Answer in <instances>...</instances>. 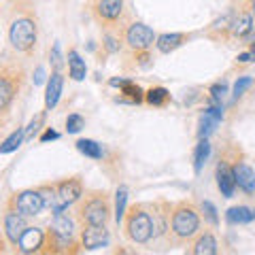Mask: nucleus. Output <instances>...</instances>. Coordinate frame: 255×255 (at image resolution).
Segmentation results:
<instances>
[{"mask_svg": "<svg viewBox=\"0 0 255 255\" xmlns=\"http://www.w3.org/2000/svg\"><path fill=\"white\" fill-rule=\"evenodd\" d=\"M28 81V68L15 53H0V117H4L19 98Z\"/></svg>", "mask_w": 255, "mask_h": 255, "instance_id": "f257e3e1", "label": "nucleus"}, {"mask_svg": "<svg viewBox=\"0 0 255 255\" xmlns=\"http://www.w3.org/2000/svg\"><path fill=\"white\" fill-rule=\"evenodd\" d=\"M200 228H202V213H200V206H196V202L181 200L177 204H172V213H170L172 245L191 243L200 234Z\"/></svg>", "mask_w": 255, "mask_h": 255, "instance_id": "f03ea898", "label": "nucleus"}, {"mask_svg": "<svg viewBox=\"0 0 255 255\" xmlns=\"http://www.w3.org/2000/svg\"><path fill=\"white\" fill-rule=\"evenodd\" d=\"M111 196L105 189L85 191L77 202V219L79 226H107L111 219Z\"/></svg>", "mask_w": 255, "mask_h": 255, "instance_id": "7ed1b4c3", "label": "nucleus"}, {"mask_svg": "<svg viewBox=\"0 0 255 255\" xmlns=\"http://www.w3.org/2000/svg\"><path fill=\"white\" fill-rule=\"evenodd\" d=\"M38 43V26L36 19L32 15H17L13 17L11 26H9V45L13 51H17L21 55H30L34 53Z\"/></svg>", "mask_w": 255, "mask_h": 255, "instance_id": "20e7f679", "label": "nucleus"}, {"mask_svg": "<svg viewBox=\"0 0 255 255\" xmlns=\"http://www.w3.org/2000/svg\"><path fill=\"white\" fill-rule=\"evenodd\" d=\"M124 234L128 236V241L134 245H147L151 243V211L149 204H132L130 209L126 211L124 217Z\"/></svg>", "mask_w": 255, "mask_h": 255, "instance_id": "39448f33", "label": "nucleus"}, {"mask_svg": "<svg viewBox=\"0 0 255 255\" xmlns=\"http://www.w3.org/2000/svg\"><path fill=\"white\" fill-rule=\"evenodd\" d=\"M122 34H124V43L128 45L130 51H151V47L155 45L157 38L155 32L142 21H130L128 26L122 28Z\"/></svg>", "mask_w": 255, "mask_h": 255, "instance_id": "423d86ee", "label": "nucleus"}, {"mask_svg": "<svg viewBox=\"0 0 255 255\" xmlns=\"http://www.w3.org/2000/svg\"><path fill=\"white\" fill-rule=\"evenodd\" d=\"M149 211H151V241L153 243H164L170 238V213H172V204L166 200H157V202H149Z\"/></svg>", "mask_w": 255, "mask_h": 255, "instance_id": "0eeeda50", "label": "nucleus"}, {"mask_svg": "<svg viewBox=\"0 0 255 255\" xmlns=\"http://www.w3.org/2000/svg\"><path fill=\"white\" fill-rule=\"evenodd\" d=\"M4 209L17 211L21 215H26V217H36V215L43 213L45 204H43V198L38 194V189H19L9 196Z\"/></svg>", "mask_w": 255, "mask_h": 255, "instance_id": "6e6552de", "label": "nucleus"}, {"mask_svg": "<svg viewBox=\"0 0 255 255\" xmlns=\"http://www.w3.org/2000/svg\"><path fill=\"white\" fill-rule=\"evenodd\" d=\"M81 249H83V247H81V238L62 236L58 232H53L51 228L45 230L43 253H47V255H75Z\"/></svg>", "mask_w": 255, "mask_h": 255, "instance_id": "1a4fd4ad", "label": "nucleus"}, {"mask_svg": "<svg viewBox=\"0 0 255 255\" xmlns=\"http://www.w3.org/2000/svg\"><path fill=\"white\" fill-rule=\"evenodd\" d=\"M126 2L124 0H94L92 13L94 17L102 23V28H115L119 26V19L124 17Z\"/></svg>", "mask_w": 255, "mask_h": 255, "instance_id": "9d476101", "label": "nucleus"}, {"mask_svg": "<svg viewBox=\"0 0 255 255\" xmlns=\"http://www.w3.org/2000/svg\"><path fill=\"white\" fill-rule=\"evenodd\" d=\"M55 187H58V209H55L53 213L66 211L68 206H73V204H77L79 200H81L83 194H85V187H83L81 177L62 179V181L55 183Z\"/></svg>", "mask_w": 255, "mask_h": 255, "instance_id": "9b49d317", "label": "nucleus"}, {"mask_svg": "<svg viewBox=\"0 0 255 255\" xmlns=\"http://www.w3.org/2000/svg\"><path fill=\"white\" fill-rule=\"evenodd\" d=\"M28 230V217L21 215L17 211H11V209H4V215H2V232L6 236L11 247H15L19 243L21 234Z\"/></svg>", "mask_w": 255, "mask_h": 255, "instance_id": "f8f14e48", "label": "nucleus"}, {"mask_svg": "<svg viewBox=\"0 0 255 255\" xmlns=\"http://www.w3.org/2000/svg\"><path fill=\"white\" fill-rule=\"evenodd\" d=\"M79 238H81V247L85 251H94L100 249V247H107L111 236L107 226H81Z\"/></svg>", "mask_w": 255, "mask_h": 255, "instance_id": "ddd939ff", "label": "nucleus"}, {"mask_svg": "<svg viewBox=\"0 0 255 255\" xmlns=\"http://www.w3.org/2000/svg\"><path fill=\"white\" fill-rule=\"evenodd\" d=\"M43 245H45V230L28 226V230L21 234L19 243L15 245V251H19V253H43Z\"/></svg>", "mask_w": 255, "mask_h": 255, "instance_id": "4468645a", "label": "nucleus"}, {"mask_svg": "<svg viewBox=\"0 0 255 255\" xmlns=\"http://www.w3.org/2000/svg\"><path fill=\"white\" fill-rule=\"evenodd\" d=\"M253 28H255L253 15L247 9L236 11L232 17V23H230V38H232V41H245V38L251 36Z\"/></svg>", "mask_w": 255, "mask_h": 255, "instance_id": "2eb2a0df", "label": "nucleus"}, {"mask_svg": "<svg viewBox=\"0 0 255 255\" xmlns=\"http://www.w3.org/2000/svg\"><path fill=\"white\" fill-rule=\"evenodd\" d=\"M215 177H217V187L226 198H232L236 191V179H234V170L232 164L228 162L226 157H219L217 170H215Z\"/></svg>", "mask_w": 255, "mask_h": 255, "instance_id": "dca6fc26", "label": "nucleus"}, {"mask_svg": "<svg viewBox=\"0 0 255 255\" xmlns=\"http://www.w3.org/2000/svg\"><path fill=\"white\" fill-rule=\"evenodd\" d=\"M191 38H194V34H187V32H164L155 38V49L159 53H172L181 49L185 43H189Z\"/></svg>", "mask_w": 255, "mask_h": 255, "instance_id": "f3484780", "label": "nucleus"}, {"mask_svg": "<svg viewBox=\"0 0 255 255\" xmlns=\"http://www.w3.org/2000/svg\"><path fill=\"white\" fill-rule=\"evenodd\" d=\"M232 170H234L236 187L243 189L245 194H253L255 191V170L251 168V166L247 162H234Z\"/></svg>", "mask_w": 255, "mask_h": 255, "instance_id": "a211bd4d", "label": "nucleus"}, {"mask_svg": "<svg viewBox=\"0 0 255 255\" xmlns=\"http://www.w3.org/2000/svg\"><path fill=\"white\" fill-rule=\"evenodd\" d=\"M62 90H64V75L60 70H51V77L47 81V90H45V111L55 109V105L60 102Z\"/></svg>", "mask_w": 255, "mask_h": 255, "instance_id": "6ab92c4d", "label": "nucleus"}, {"mask_svg": "<svg viewBox=\"0 0 255 255\" xmlns=\"http://www.w3.org/2000/svg\"><path fill=\"white\" fill-rule=\"evenodd\" d=\"M194 255H217L219 253V245L217 238L213 236V232H200L194 241H191V249Z\"/></svg>", "mask_w": 255, "mask_h": 255, "instance_id": "aec40b11", "label": "nucleus"}, {"mask_svg": "<svg viewBox=\"0 0 255 255\" xmlns=\"http://www.w3.org/2000/svg\"><path fill=\"white\" fill-rule=\"evenodd\" d=\"M236 11H228L226 15H221L219 19H215L209 30H206V36L213 38V41H228L230 38V23H232V17H234Z\"/></svg>", "mask_w": 255, "mask_h": 255, "instance_id": "412c9836", "label": "nucleus"}, {"mask_svg": "<svg viewBox=\"0 0 255 255\" xmlns=\"http://www.w3.org/2000/svg\"><path fill=\"white\" fill-rule=\"evenodd\" d=\"M66 64H68V75H70V79H73V81H83L85 75H87V66H85V60L79 55L77 49H68Z\"/></svg>", "mask_w": 255, "mask_h": 255, "instance_id": "4be33fe9", "label": "nucleus"}, {"mask_svg": "<svg viewBox=\"0 0 255 255\" xmlns=\"http://www.w3.org/2000/svg\"><path fill=\"white\" fill-rule=\"evenodd\" d=\"M119 90H122V102H130V105H140V102H145V92L140 90L138 83L130 81V79H126V81L119 85Z\"/></svg>", "mask_w": 255, "mask_h": 255, "instance_id": "5701e85b", "label": "nucleus"}, {"mask_svg": "<svg viewBox=\"0 0 255 255\" xmlns=\"http://www.w3.org/2000/svg\"><path fill=\"white\" fill-rule=\"evenodd\" d=\"M209 155H211V142H209V138H200L196 149H194V170H196V174L202 172V166L206 164Z\"/></svg>", "mask_w": 255, "mask_h": 255, "instance_id": "b1692460", "label": "nucleus"}, {"mask_svg": "<svg viewBox=\"0 0 255 255\" xmlns=\"http://www.w3.org/2000/svg\"><path fill=\"white\" fill-rule=\"evenodd\" d=\"M226 219L232 223V226H245V223H251L253 221V211L249 206H232V209H228L226 213Z\"/></svg>", "mask_w": 255, "mask_h": 255, "instance_id": "393cba45", "label": "nucleus"}, {"mask_svg": "<svg viewBox=\"0 0 255 255\" xmlns=\"http://www.w3.org/2000/svg\"><path fill=\"white\" fill-rule=\"evenodd\" d=\"M26 140V128H19V130L11 132L2 142H0V153H13L21 147V142Z\"/></svg>", "mask_w": 255, "mask_h": 255, "instance_id": "a878e982", "label": "nucleus"}, {"mask_svg": "<svg viewBox=\"0 0 255 255\" xmlns=\"http://www.w3.org/2000/svg\"><path fill=\"white\" fill-rule=\"evenodd\" d=\"M145 102L151 107H164L170 102V92L166 87L157 85V87H151V90L145 92Z\"/></svg>", "mask_w": 255, "mask_h": 255, "instance_id": "bb28decb", "label": "nucleus"}, {"mask_svg": "<svg viewBox=\"0 0 255 255\" xmlns=\"http://www.w3.org/2000/svg\"><path fill=\"white\" fill-rule=\"evenodd\" d=\"M36 189L43 198L45 209H51V211L58 209V187H55V183H43V185H38Z\"/></svg>", "mask_w": 255, "mask_h": 255, "instance_id": "cd10ccee", "label": "nucleus"}, {"mask_svg": "<svg viewBox=\"0 0 255 255\" xmlns=\"http://www.w3.org/2000/svg\"><path fill=\"white\" fill-rule=\"evenodd\" d=\"M77 149L81 151L83 155L92 157V159H102V155H105L102 147H100L96 140H92V138H81V140H77Z\"/></svg>", "mask_w": 255, "mask_h": 255, "instance_id": "c85d7f7f", "label": "nucleus"}, {"mask_svg": "<svg viewBox=\"0 0 255 255\" xmlns=\"http://www.w3.org/2000/svg\"><path fill=\"white\" fill-rule=\"evenodd\" d=\"M126 211H128V187L122 185L115 191V221L117 223H124Z\"/></svg>", "mask_w": 255, "mask_h": 255, "instance_id": "c756f323", "label": "nucleus"}, {"mask_svg": "<svg viewBox=\"0 0 255 255\" xmlns=\"http://www.w3.org/2000/svg\"><path fill=\"white\" fill-rule=\"evenodd\" d=\"M122 41H124V34L119 30V34L111 32V28H105V38H102V47L107 49V53H117L122 49Z\"/></svg>", "mask_w": 255, "mask_h": 255, "instance_id": "7c9ffc66", "label": "nucleus"}, {"mask_svg": "<svg viewBox=\"0 0 255 255\" xmlns=\"http://www.w3.org/2000/svg\"><path fill=\"white\" fill-rule=\"evenodd\" d=\"M217 124H219V119H215V117H211V115H202V119H200V130H198V138H209V134L217 128Z\"/></svg>", "mask_w": 255, "mask_h": 255, "instance_id": "2f4dec72", "label": "nucleus"}, {"mask_svg": "<svg viewBox=\"0 0 255 255\" xmlns=\"http://www.w3.org/2000/svg\"><path fill=\"white\" fill-rule=\"evenodd\" d=\"M85 128V119L83 115H79V113H70L66 117V132L68 134H77V132H81Z\"/></svg>", "mask_w": 255, "mask_h": 255, "instance_id": "473e14b6", "label": "nucleus"}, {"mask_svg": "<svg viewBox=\"0 0 255 255\" xmlns=\"http://www.w3.org/2000/svg\"><path fill=\"white\" fill-rule=\"evenodd\" d=\"M200 213H202V217L211 223V226H217L219 223V217H217V211H215V206H213V202H209V200H204V202H200Z\"/></svg>", "mask_w": 255, "mask_h": 255, "instance_id": "72a5a7b5", "label": "nucleus"}, {"mask_svg": "<svg viewBox=\"0 0 255 255\" xmlns=\"http://www.w3.org/2000/svg\"><path fill=\"white\" fill-rule=\"evenodd\" d=\"M45 113H47V111H43L41 115H36V117L30 122V126L26 128V138H28V140H30V138H34V136H36V132L41 130V126H43V122H45Z\"/></svg>", "mask_w": 255, "mask_h": 255, "instance_id": "f704fd0d", "label": "nucleus"}, {"mask_svg": "<svg viewBox=\"0 0 255 255\" xmlns=\"http://www.w3.org/2000/svg\"><path fill=\"white\" fill-rule=\"evenodd\" d=\"M253 85V79L251 77H238V81L234 83V98H241V96L249 90V87Z\"/></svg>", "mask_w": 255, "mask_h": 255, "instance_id": "c9c22d12", "label": "nucleus"}, {"mask_svg": "<svg viewBox=\"0 0 255 255\" xmlns=\"http://www.w3.org/2000/svg\"><path fill=\"white\" fill-rule=\"evenodd\" d=\"M49 62H51V68L53 70H60L62 73V68H64V58H62V53H60V45L55 43L53 45V49L49 53Z\"/></svg>", "mask_w": 255, "mask_h": 255, "instance_id": "e433bc0d", "label": "nucleus"}, {"mask_svg": "<svg viewBox=\"0 0 255 255\" xmlns=\"http://www.w3.org/2000/svg\"><path fill=\"white\" fill-rule=\"evenodd\" d=\"M226 92H228L226 83H215V85H211V90H209L211 100L215 102V105H221V98L226 96Z\"/></svg>", "mask_w": 255, "mask_h": 255, "instance_id": "4c0bfd02", "label": "nucleus"}, {"mask_svg": "<svg viewBox=\"0 0 255 255\" xmlns=\"http://www.w3.org/2000/svg\"><path fill=\"white\" fill-rule=\"evenodd\" d=\"M136 68H149L151 66V51H132Z\"/></svg>", "mask_w": 255, "mask_h": 255, "instance_id": "58836bf2", "label": "nucleus"}, {"mask_svg": "<svg viewBox=\"0 0 255 255\" xmlns=\"http://www.w3.org/2000/svg\"><path fill=\"white\" fill-rule=\"evenodd\" d=\"M55 138H60V134L55 132V130H51V128H47V130L41 134V138H38V140H41V142H47V140H55Z\"/></svg>", "mask_w": 255, "mask_h": 255, "instance_id": "ea45409f", "label": "nucleus"}, {"mask_svg": "<svg viewBox=\"0 0 255 255\" xmlns=\"http://www.w3.org/2000/svg\"><path fill=\"white\" fill-rule=\"evenodd\" d=\"M6 243H9V241H6V236H4L2 230H0V253L6 251Z\"/></svg>", "mask_w": 255, "mask_h": 255, "instance_id": "a19ab883", "label": "nucleus"}, {"mask_svg": "<svg viewBox=\"0 0 255 255\" xmlns=\"http://www.w3.org/2000/svg\"><path fill=\"white\" fill-rule=\"evenodd\" d=\"M236 60H238V64H247V62H251V53H241Z\"/></svg>", "mask_w": 255, "mask_h": 255, "instance_id": "79ce46f5", "label": "nucleus"}, {"mask_svg": "<svg viewBox=\"0 0 255 255\" xmlns=\"http://www.w3.org/2000/svg\"><path fill=\"white\" fill-rule=\"evenodd\" d=\"M247 11H249L255 19V0H247Z\"/></svg>", "mask_w": 255, "mask_h": 255, "instance_id": "37998d69", "label": "nucleus"}, {"mask_svg": "<svg viewBox=\"0 0 255 255\" xmlns=\"http://www.w3.org/2000/svg\"><path fill=\"white\" fill-rule=\"evenodd\" d=\"M2 126H4V122H2V117H0V132H2Z\"/></svg>", "mask_w": 255, "mask_h": 255, "instance_id": "c03bdc74", "label": "nucleus"}, {"mask_svg": "<svg viewBox=\"0 0 255 255\" xmlns=\"http://www.w3.org/2000/svg\"><path fill=\"white\" fill-rule=\"evenodd\" d=\"M232 2H243V0H232Z\"/></svg>", "mask_w": 255, "mask_h": 255, "instance_id": "a18cd8bd", "label": "nucleus"}, {"mask_svg": "<svg viewBox=\"0 0 255 255\" xmlns=\"http://www.w3.org/2000/svg\"><path fill=\"white\" fill-rule=\"evenodd\" d=\"M253 219H255V211H253Z\"/></svg>", "mask_w": 255, "mask_h": 255, "instance_id": "49530a36", "label": "nucleus"}]
</instances>
